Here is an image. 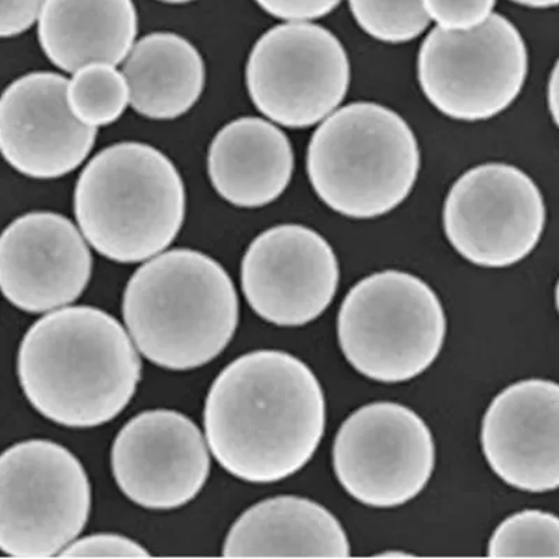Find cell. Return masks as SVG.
Masks as SVG:
<instances>
[{"instance_id": "obj_1", "label": "cell", "mask_w": 559, "mask_h": 559, "mask_svg": "<svg viewBox=\"0 0 559 559\" xmlns=\"http://www.w3.org/2000/svg\"><path fill=\"white\" fill-rule=\"evenodd\" d=\"M326 426V401L312 369L278 349L245 354L219 372L204 404V431L224 471L253 484L306 467Z\"/></svg>"}, {"instance_id": "obj_2", "label": "cell", "mask_w": 559, "mask_h": 559, "mask_svg": "<svg viewBox=\"0 0 559 559\" xmlns=\"http://www.w3.org/2000/svg\"><path fill=\"white\" fill-rule=\"evenodd\" d=\"M129 336L98 308L67 307L45 314L19 348V381L27 401L63 427L111 421L131 403L142 378Z\"/></svg>"}, {"instance_id": "obj_3", "label": "cell", "mask_w": 559, "mask_h": 559, "mask_svg": "<svg viewBox=\"0 0 559 559\" xmlns=\"http://www.w3.org/2000/svg\"><path fill=\"white\" fill-rule=\"evenodd\" d=\"M123 319L139 352L156 366H206L237 332V289L206 253L174 249L140 266L123 294Z\"/></svg>"}, {"instance_id": "obj_4", "label": "cell", "mask_w": 559, "mask_h": 559, "mask_svg": "<svg viewBox=\"0 0 559 559\" xmlns=\"http://www.w3.org/2000/svg\"><path fill=\"white\" fill-rule=\"evenodd\" d=\"M80 231L109 261L138 263L163 253L187 214L181 174L158 148L112 144L90 159L74 189Z\"/></svg>"}, {"instance_id": "obj_5", "label": "cell", "mask_w": 559, "mask_h": 559, "mask_svg": "<svg viewBox=\"0 0 559 559\" xmlns=\"http://www.w3.org/2000/svg\"><path fill=\"white\" fill-rule=\"evenodd\" d=\"M307 169L318 198L348 218L384 216L412 193L419 173L416 134L376 103L334 111L313 133Z\"/></svg>"}, {"instance_id": "obj_6", "label": "cell", "mask_w": 559, "mask_h": 559, "mask_svg": "<svg viewBox=\"0 0 559 559\" xmlns=\"http://www.w3.org/2000/svg\"><path fill=\"white\" fill-rule=\"evenodd\" d=\"M349 366L382 383H402L436 362L447 337L441 299L424 280L401 271L373 273L349 289L337 318Z\"/></svg>"}, {"instance_id": "obj_7", "label": "cell", "mask_w": 559, "mask_h": 559, "mask_svg": "<svg viewBox=\"0 0 559 559\" xmlns=\"http://www.w3.org/2000/svg\"><path fill=\"white\" fill-rule=\"evenodd\" d=\"M92 511L86 471L68 448L45 439L10 447L0 459V548L10 557L61 556Z\"/></svg>"}, {"instance_id": "obj_8", "label": "cell", "mask_w": 559, "mask_h": 559, "mask_svg": "<svg viewBox=\"0 0 559 559\" xmlns=\"http://www.w3.org/2000/svg\"><path fill=\"white\" fill-rule=\"evenodd\" d=\"M527 47L501 14L471 29L437 27L418 53V82L429 103L456 121H487L516 102L526 83Z\"/></svg>"}, {"instance_id": "obj_9", "label": "cell", "mask_w": 559, "mask_h": 559, "mask_svg": "<svg viewBox=\"0 0 559 559\" xmlns=\"http://www.w3.org/2000/svg\"><path fill=\"white\" fill-rule=\"evenodd\" d=\"M349 61L341 39L308 22L269 29L249 53L247 87L254 107L289 129L321 123L349 87Z\"/></svg>"}, {"instance_id": "obj_10", "label": "cell", "mask_w": 559, "mask_h": 559, "mask_svg": "<svg viewBox=\"0 0 559 559\" xmlns=\"http://www.w3.org/2000/svg\"><path fill=\"white\" fill-rule=\"evenodd\" d=\"M436 457L427 423L412 408L393 402L369 403L349 414L333 445L338 483L372 508L411 502L431 480Z\"/></svg>"}, {"instance_id": "obj_11", "label": "cell", "mask_w": 559, "mask_h": 559, "mask_svg": "<svg viewBox=\"0 0 559 559\" xmlns=\"http://www.w3.org/2000/svg\"><path fill=\"white\" fill-rule=\"evenodd\" d=\"M546 204L536 182L509 164L468 169L448 193L443 229L454 251L481 267L513 266L540 242Z\"/></svg>"}, {"instance_id": "obj_12", "label": "cell", "mask_w": 559, "mask_h": 559, "mask_svg": "<svg viewBox=\"0 0 559 559\" xmlns=\"http://www.w3.org/2000/svg\"><path fill=\"white\" fill-rule=\"evenodd\" d=\"M341 269L331 243L312 228L282 224L253 239L241 264L245 298L258 317L299 328L321 317L336 296Z\"/></svg>"}, {"instance_id": "obj_13", "label": "cell", "mask_w": 559, "mask_h": 559, "mask_svg": "<svg viewBox=\"0 0 559 559\" xmlns=\"http://www.w3.org/2000/svg\"><path fill=\"white\" fill-rule=\"evenodd\" d=\"M207 447L201 429L182 413H140L115 438V481L139 507L153 511L181 508L193 501L207 481Z\"/></svg>"}, {"instance_id": "obj_14", "label": "cell", "mask_w": 559, "mask_h": 559, "mask_svg": "<svg viewBox=\"0 0 559 559\" xmlns=\"http://www.w3.org/2000/svg\"><path fill=\"white\" fill-rule=\"evenodd\" d=\"M69 80L34 72L14 80L0 99V150L10 167L34 179L64 177L82 166L97 129L79 121L68 102Z\"/></svg>"}, {"instance_id": "obj_15", "label": "cell", "mask_w": 559, "mask_h": 559, "mask_svg": "<svg viewBox=\"0 0 559 559\" xmlns=\"http://www.w3.org/2000/svg\"><path fill=\"white\" fill-rule=\"evenodd\" d=\"M92 271L87 239L62 214H24L0 238V287L24 312L53 311L76 301Z\"/></svg>"}, {"instance_id": "obj_16", "label": "cell", "mask_w": 559, "mask_h": 559, "mask_svg": "<svg viewBox=\"0 0 559 559\" xmlns=\"http://www.w3.org/2000/svg\"><path fill=\"white\" fill-rule=\"evenodd\" d=\"M481 447L489 467L526 492L559 488V383L524 379L503 389L484 414Z\"/></svg>"}, {"instance_id": "obj_17", "label": "cell", "mask_w": 559, "mask_h": 559, "mask_svg": "<svg viewBox=\"0 0 559 559\" xmlns=\"http://www.w3.org/2000/svg\"><path fill=\"white\" fill-rule=\"evenodd\" d=\"M207 169L224 201L242 209L267 206L292 182L293 146L287 134L266 119L238 118L214 136Z\"/></svg>"}, {"instance_id": "obj_18", "label": "cell", "mask_w": 559, "mask_h": 559, "mask_svg": "<svg viewBox=\"0 0 559 559\" xmlns=\"http://www.w3.org/2000/svg\"><path fill=\"white\" fill-rule=\"evenodd\" d=\"M352 551L341 522L318 502L284 496L243 512L223 546L224 557L347 558Z\"/></svg>"}, {"instance_id": "obj_19", "label": "cell", "mask_w": 559, "mask_h": 559, "mask_svg": "<svg viewBox=\"0 0 559 559\" xmlns=\"http://www.w3.org/2000/svg\"><path fill=\"white\" fill-rule=\"evenodd\" d=\"M138 35L133 0H47L38 39L49 61L74 73L90 63L127 61Z\"/></svg>"}, {"instance_id": "obj_20", "label": "cell", "mask_w": 559, "mask_h": 559, "mask_svg": "<svg viewBox=\"0 0 559 559\" xmlns=\"http://www.w3.org/2000/svg\"><path fill=\"white\" fill-rule=\"evenodd\" d=\"M122 72L134 111L156 121H171L191 111L206 82L198 48L182 35L166 32L148 34L134 44Z\"/></svg>"}, {"instance_id": "obj_21", "label": "cell", "mask_w": 559, "mask_h": 559, "mask_svg": "<svg viewBox=\"0 0 559 559\" xmlns=\"http://www.w3.org/2000/svg\"><path fill=\"white\" fill-rule=\"evenodd\" d=\"M68 102L80 122L98 129L122 117L131 104V88L115 64L90 63L69 79Z\"/></svg>"}, {"instance_id": "obj_22", "label": "cell", "mask_w": 559, "mask_h": 559, "mask_svg": "<svg viewBox=\"0 0 559 559\" xmlns=\"http://www.w3.org/2000/svg\"><path fill=\"white\" fill-rule=\"evenodd\" d=\"M488 556L559 558V518L536 509L513 513L493 532Z\"/></svg>"}, {"instance_id": "obj_23", "label": "cell", "mask_w": 559, "mask_h": 559, "mask_svg": "<svg viewBox=\"0 0 559 559\" xmlns=\"http://www.w3.org/2000/svg\"><path fill=\"white\" fill-rule=\"evenodd\" d=\"M358 26L386 44L411 43L426 32L429 19L424 0H348Z\"/></svg>"}, {"instance_id": "obj_24", "label": "cell", "mask_w": 559, "mask_h": 559, "mask_svg": "<svg viewBox=\"0 0 559 559\" xmlns=\"http://www.w3.org/2000/svg\"><path fill=\"white\" fill-rule=\"evenodd\" d=\"M497 0H424L429 19L438 27L471 29L492 16Z\"/></svg>"}, {"instance_id": "obj_25", "label": "cell", "mask_w": 559, "mask_h": 559, "mask_svg": "<svg viewBox=\"0 0 559 559\" xmlns=\"http://www.w3.org/2000/svg\"><path fill=\"white\" fill-rule=\"evenodd\" d=\"M62 557H147L146 548L131 538L117 534H94L74 540L64 548Z\"/></svg>"}, {"instance_id": "obj_26", "label": "cell", "mask_w": 559, "mask_h": 559, "mask_svg": "<svg viewBox=\"0 0 559 559\" xmlns=\"http://www.w3.org/2000/svg\"><path fill=\"white\" fill-rule=\"evenodd\" d=\"M264 12L286 22H309L332 13L342 0H254Z\"/></svg>"}, {"instance_id": "obj_27", "label": "cell", "mask_w": 559, "mask_h": 559, "mask_svg": "<svg viewBox=\"0 0 559 559\" xmlns=\"http://www.w3.org/2000/svg\"><path fill=\"white\" fill-rule=\"evenodd\" d=\"M47 0H2V16H0V35L3 38L17 37L32 28Z\"/></svg>"}, {"instance_id": "obj_28", "label": "cell", "mask_w": 559, "mask_h": 559, "mask_svg": "<svg viewBox=\"0 0 559 559\" xmlns=\"http://www.w3.org/2000/svg\"><path fill=\"white\" fill-rule=\"evenodd\" d=\"M548 107H550L554 122L559 128V59L552 69L550 83H548Z\"/></svg>"}, {"instance_id": "obj_29", "label": "cell", "mask_w": 559, "mask_h": 559, "mask_svg": "<svg viewBox=\"0 0 559 559\" xmlns=\"http://www.w3.org/2000/svg\"><path fill=\"white\" fill-rule=\"evenodd\" d=\"M512 2L532 9H550L559 7V0H512Z\"/></svg>"}, {"instance_id": "obj_30", "label": "cell", "mask_w": 559, "mask_h": 559, "mask_svg": "<svg viewBox=\"0 0 559 559\" xmlns=\"http://www.w3.org/2000/svg\"><path fill=\"white\" fill-rule=\"evenodd\" d=\"M159 2L169 3V4H183L193 2V0H159Z\"/></svg>"}, {"instance_id": "obj_31", "label": "cell", "mask_w": 559, "mask_h": 559, "mask_svg": "<svg viewBox=\"0 0 559 559\" xmlns=\"http://www.w3.org/2000/svg\"><path fill=\"white\" fill-rule=\"evenodd\" d=\"M556 306H557V309L559 312V280H558V284H557V288H556Z\"/></svg>"}]
</instances>
